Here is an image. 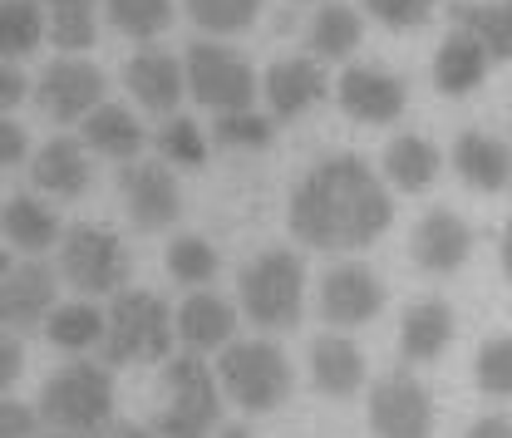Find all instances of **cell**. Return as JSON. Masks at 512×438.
I'll list each match as a JSON object with an SVG mask.
<instances>
[{
    "mask_svg": "<svg viewBox=\"0 0 512 438\" xmlns=\"http://www.w3.org/2000/svg\"><path fill=\"white\" fill-rule=\"evenodd\" d=\"M291 237L311 251H365L394 222V197L360 153H330L291 188Z\"/></svg>",
    "mask_w": 512,
    "mask_h": 438,
    "instance_id": "obj_1",
    "label": "cell"
},
{
    "mask_svg": "<svg viewBox=\"0 0 512 438\" xmlns=\"http://www.w3.org/2000/svg\"><path fill=\"white\" fill-rule=\"evenodd\" d=\"M99 355H104L109 370H119V365H163L173 355V306L158 291L119 286L114 306L104 311Z\"/></svg>",
    "mask_w": 512,
    "mask_h": 438,
    "instance_id": "obj_2",
    "label": "cell"
},
{
    "mask_svg": "<svg viewBox=\"0 0 512 438\" xmlns=\"http://www.w3.org/2000/svg\"><path fill=\"white\" fill-rule=\"evenodd\" d=\"M237 306L256 330H271V335L296 330L306 306V261L291 247L261 251L237 276Z\"/></svg>",
    "mask_w": 512,
    "mask_h": 438,
    "instance_id": "obj_3",
    "label": "cell"
},
{
    "mask_svg": "<svg viewBox=\"0 0 512 438\" xmlns=\"http://www.w3.org/2000/svg\"><path fill=\"white\" fill-rule=\"evenodd\" d=\"M55 434H99L114 419V370L94 365V360H69L40 389V409H35Z\"/></svg>",
    "mask_w": 512,
    "mask_h": 438,
    "instance_id": "obj_4",
    "label": "cell"
},
{
    "mask_svg": "<svg viewBox=\"0 0 512 438\" xmlns=\"http://www.w3.org/2000/svg\"><path fill=\"white\" fill-rule=\"evenodd\" d=\"M217 389L247 414H271L291 399L296 375L276 340H227L217 355Z\"/></svg>",
    "mask_w": 512,
    "mask_h": 438,
    "instance_id": "obj_5",
    "label": "cell"
},
{
    "mask_svg": "<svg viewBox=\"0 0 512 438\" xmlns=\"http://www.w3.org/2000/svg\"><path fill=\"white\" fill-rule=\"evenodd\" d=\"M222 424V394L217 375L202 355H173L163 365V409L153 419V434L163 438H207Z\"/></svg>",
    "mask_w": 512,
    "mask_h": 438,
    "instance_id": "obj_6",
    "label": "cell"
},
{
    "mask_svg": "<svg viewBox=\"0 0 512 438\" xmlns=\"http://www.w3.org/2000/svg\"><path fill=\"white\" fill-rule=\"evenodd\" d=\"M183 94L207 114H232L256 104V69L222 40H192L183 50Z\"/></svg>",
    "mask_w": 512,
    "mask_h": 438,
    "instance_id": "obj_7",
    "label": "cell"
},
{
    "mask_svg": "<svg viewBox=\"0 0 512 438\" xmlns=\"http://www.w3.org/2000/svg\"><path fill=\"white\" fill-rule=\"evenodd\" d=\"M55 247H60V281H69L84 301L114 296L119 286H128L133 261H128V247L109 227H94V222L64 227Z\"/></svg>",
    "mask_w": 512,
    "mask_h": 438,
    "instance_id": "obj_8",
    "label": "cell"
},
{
    "mask_svg": "<svg viewBox=\"0 0 512 438\" xmlns=\"http://www.w3.org/2000/svg\"><path fill=\"white\" fill-rule=\"evenodd\" d=\"M119 192H124L128 222L138 232H168L183 212V192L178 178L163 158H128L119 168Z\"/></svg>",
    "mask_w": 512,
    "mask_h": 438,
    "instance_id": "obj_9",
    "label": "cell"
},
{
    "mask_svg": "<svg viewBox=\"0 0 512 438\" xmlns=\"http://www.w3.org/2000/svg\"><path fill=\"white\" fill-rule=\"evenodd\" d=\"M370 429L375 438H434V399L414 375L394 370L370 389Z\"/></svg>",
    "mask_w": 512,
    "mask_h": 438,
    "instance_id": "obj_10",
    "label": "cell"
},
{
    "mask_svg": "<svg viewBox=\"0 0 512 438\" xmlns=\"http://www.w3.org/2000/svg\"><path fill=\"white\" fill-rule=\"evenodd\" d=\"M60 306V271L45 261H20L0 276V330L30 335L45 325V315Z\"/></svg>",
    "mask_w": 512,
    "mask_h": 438,
    "instance_id": "obj_11",
    "label": "cell"
},
{
    "mask_svg": "<svg viewBox=\"0 0 512 438\" xmlns=\"http://www.w3.org/2000/svg\"><path fill=\"white\" fill-rule=\"evenodd\" d=\"M384 311V281L365 261H340L320 276V315L330 330L370 325Z\"/></svg>",
    "mask_w": 512,
    "mask_h": 438,
    "instance_id": "obj_12",
    "label": "cell"
},
{
    "mask_svg": "<svg viewBox=\"0 0 512 438\" xmlns=\"http://www.w3.org/2000/svg\"><path fill=\"white\" fill-rule=\"evenodd\" d=\"M104 84H109V79L99 74V64H89L84 55H60V60L40 74L35 104H40L45 119H55V124H79L94 104H104Z\"/></svg>",
    "mask_w": 512,
    "mask_h": 438,
    "instance_id": "obj_13",
    "label": "cell"
},
{
    "mask_svg": "<svg viewBox=\"0 0 512 438\" xmlns=\"http://www.w3.org/2000/svg\"><path fill=\"white\" fill-rule=\"evenodd\" d=\"M335 104L355 124H394V119H404L409 89L399 74H389L380 64H350L335 84Z\"/></svg>",
    "mask_w": 512,
    "mask_h": 438,
    "instance_id": "obj_14",
    "label": "cell"
},
{
    "mask_svg": "<svg viewBox=\"0 0 512 438\" xmlns=\"http://www.w3.org/2000/svg\"><path fill=\"white\" fill-rule=\"evenodd\" d=\"M261 94H266V109L271 119H301L306 109H316L320 99L330 94V74L325 64L311 55H291V60H276L261 74Z\"/></svg>",
    "mask_w": 512,
    "mask_h": 438,
    "instance_id": "obj_15",
    "label": "cell"
},
{
    "mask_svg": "<svg viewBox=\"0 0 512 438\" xmlns=\"http://www.w3.org/2000/svg\"><path fill=\"white\" fill-rule=\"evenodd\" d=\"M409 251H414V266H424L429 276H453L473 256V227L458 212L434 207V212L419 217V227L409 237Z\"/></svg>",
    "mask_w": 512,
    "mask_h": 438,
    "instance_id": "obj_16",
    "label": "cell"
},
{
    "mask_svg": "<svg viewBox=\"0 0 512 438\" xmlns=\"http://www.w3.org/2000/svg\"><path fill=\"white\" fill-rule=\"evenodd\" d=\"M237 306L232 301H222L217 291H207V286H197L188 301L173 311V340H183L192 355H212V350H222L227 340H237Z\"/></svg>",
    "mask_w": 512,
    "mask_h": 438,
    "instance_id": "obj_17",
    "label": "cell"
},
{
    "mask_svg": "<svg viewBox=\"0 0 512 438\" xmlns=\"http://www.w3.org/2000/svg\"><path fill=\"white\" fill-rule=\"evenodd\" d=\"M124 89L138 99V109L168 119V114H178V104H183V60L168 55V50L143 45V50L124 64Z\"/></svg>",
    "mask_w": 512,
    "mask_h": 438,
    "instance_id": "obj_18",
    "label": "cell"
},
{
    "mask_svg": "<svg viewBox=\"0 0 512 438\" xmlns=\"http://www.w3.org/2000/svg\"><path fill=\"white\" fill-rule=\"evenodd\" d=\"M30 183L40 192H50V197H60V202H69V197H84L89 192V183H94V168H89V148L79 143V138H69V133H60V138H50L35 158H30Z\"/></svg>",
    "mask_w": 512,
    "mask_h": 438,
    "instance_id": "obj_19",
    "label": "cell"
},
{
    "mask_svg": "<svg viewBox=\"0 0 512 438\" xmlns=\"http://www.w3.org/2000/svg\"><path fill=\"white\" fill-rule=\"evenodd\" d=\"M311 379L325 399H355L365 389V355L350 335L330 330L311 340Z\"/></svg>",
    "mask_w": 512,
    "mask_h": 438,
    "instance_id": "obj_20",
    "label": "cell"
},
{
    "mask_svg": "<svg viewBox=\"0 0 512 438\" xmlns=\"http://www.w3.org/2000/svg\"><path fill=\"white\" fill-rule=\"evenodd\" d=\"M453 173L473 192H508L512 183V148L493 133H458L453 143Z\"/></svg>",
    "mask_w": 512,
    "mask_h": 438,
    "instance_id": "obj_21",
    "label": "cell"
},
{
    "mask_svg": "<svg viewBox=\"0 0 512 438\" xmlns=\"http://www.w3.org/2000/svg\"><path fill=\"white\" fill-rule=\"evenodd\" d=\"M79 143L99 158H143V143H148V128L128 114L124 104H94L84 119H79Z\"/></svg>",
    "mask_w": 512,
    "mask_h": 438,
    "instance_id": "obj_22",
    "label": "cell"
},
{
    "mask_svg": "<svg viewBox=\"0 0 512 438\" xmlns=\"http://www.w3.org/2000/svg\"><path fill=\"white\" fill-rule=\"evenodd\" d=\"M453 330H458V320H453L448 301H414L399 320V355L409 365H434L453 345Z\"/></svg>",
    "mask_w": 512,
    "mask_h": 438,
    "instance_id": "obj_23",
    "label": "cell"
},
{
    "mask_svg": "<svg viewBox=\"0 0 512 438\" xmlns=\"http://www.w3.org/2000/svg\"><path fill=\"white\" fill-rule=\"evenodd\" d=\"M453 30H463L493 64L512 60V5L508 0H453L448 5Z\"/></svg>",
    "mask_w": 512,
    "mask_h": 438,
    "instance_id": "obj_24",
    "label": "cell"
},
{
    "mask_svg": "<svg viewBox=\"0 0 512 438\" xmlns=\"http://www.w3.org/2000/svg\"><path fill=\"white\" fill-rule=\"evenodd\" d=\"M60 212L50 207V202H40V197H10L5 207H0V237L10 242L15 251H25V256H40V251H50L60 242Z\"/></svg>",
    "mask_w": 512,
    "mask_h": 438,
    "instance_id": "obj_25",
    "label": "cell"
},
{
    "mask_svg": "<svg viewBox=\"0 0 512 438\" xmlns=\"http://www.w3.org/2000/svg\"><path fill=\"white\" fill-rule=\"evenodd\" d=\"M365 40V15L345 0H325L316 15H311V30H306V45H311V60H350Z\"/></svg>",
    "mask_w": 512,
    "mask_h": 438,
    "instance_id": "obj_26",
    "label": "cell"
},
{
    "mask_svg": "<svg viewBox=\"0 0 512 438\" xmlns=\"http://www.w3.org/2000/svg\"><path fill=\"white\" fill-rule=\"evenodd\" d=\"M380 168H384V183H389V188L424 192V188H434V178H439V168H444V153H439L429 138H419V133H399V138L384 148Z\"/></svg>",
    "mask_w": 512,
    "mask_h": 438,
    "instance_id": "obj_27",
    "label": "cell"
},
{
    "mask_svg": "<svg viewBox=\"0 0 512 438\" xmlns=\"http://www.w3.org/2000/svg\"><path fill=\"white\" fill-rule=\"evenodd\" d=\"M488 69H493V60L463 30H448V40L439 45V55H434V89L444 99H463V94H473L488 79Z\"/></svg>",
    "mask_w": 512,
    "mask_h": 438,
    "instance_id": "obj_28",
    "label": "cell"
},
{
    "mask_svg": "<svg viewBox=\"0 0 512 438\" xmlns=\"http://www.w3.org/2000/svg\"><path fill=\"white\" fill-rule=\"evenodd\" d=\"M50 335V345L64 350V355H84V350H99L104 340V311L94 301H69V306H55L40 325Z\"/></svg>",
    "mask_w": 512,
    "mask_h": 438,
    "instance_id": "obj_29",
    "label": "cell"
},
{
    "mask_svg": "<svg viewBox=\"0 0 512 438\" xmlns=\"http://www.w3.org/2000/svg\"><path fill=\"white\" fill-rule=\"evenodd\" d=\"M40 40H45V5L40 0H0V60H25L40 50Z\"/></svg>",
    "mask_w": 512,
    "mask_h": 438,
    "instance_id": "obj_30",
    "label": "cell"
},
{
    "mask_svg": "<svg viewBox=\"0 0 512 438\" xmlns=\"http://www.w3.org/2000/svg\"><path fill=\"white\" fill-rule=\"evenodd\" d=\"M99 0H50L45 10V35L60 45L64 55H84L94 40H99V15H94Z\"/></svg>",
    "mask_w": 512,
    "mask_h": 438,
    "instance_id": "obj_31",
    "label": "cell"
},
{
    "mask_svg": "<svg viewBox=\"0 0 512 438\" xmlns=\"http://www.w3.org/2000/svg\"><path fill=\"white\" fill-rule=\"evenodd\" d=\"M261 5H266V0H183L188 20L202 35H212V40L247 35L256 25V15H261Z\"/></svg>",
    "mask_w": 512,
    "mask_h": 438,
    "instance_id": "obj_32",
    "label": "cell"
},
{
    "mask_svg": "<svg viewBox=\"0 0 512 438\" xmlns=\"http://www.w3.org/2000/svg\"><path fill=\"white\" fill-rule=\"evenodd\" d=\"M104 15L128 40H158L178 10H173V0H104Z\"/></svg>",
    "mask_w": 512,
    "mask_h": 438,
    "instance_id": "obj_33",
    "label": "cell"
},
{
    "mask_svg": "<svg viewBox=\"0 0 512 438\" xmlns=\"http://www.w3.org/2000/svg\"><path fill=\"white\" fill-rule=\"evenodd\" d=\"M153 148L168 168H202L207 163V133L188 114H168L163 128L153 133Z\"/></svg>",
    "mask_w": 512,
    "mask_h": 438,
    "instance_id": "obj_34",
    "label": "cell"
},
{
    "mask_svg": "<svg viewBox=\"0 0 512 438\" xmlns=\"http://www.w3.org/2000/svg\"><path fill=\"white\" fill-rule=\"evenodd\" d=\"M163 261H168V276H173L178 286H192V291H197V286H212V281H217V266H222V261H217V247H212L207 237H173Z\"/></svg>",
    "mask_w": 512,
    "mask_h": 438,
    "instance_id": "obj_35",
    "label": "cell"
},
{
    "mask_svg": "<svg viewBox=\"0 0 512 438\" xmlns=\"http://www.w3.org/2000/svg\"><path fill=\"white\" fill-rule=\"evenodd\" d=\"M271 138H276V119H271V114H256V109L217 114V124H212V143H217V148H232V153L271 148Z\"/></svg>",
    "mask_w": 512,
    "mask_h": 438,
    "instance_id": "obj_36",
    "label": "cell"
},
{
    "mask_svg": "<svg viewBox=\"0 0 512 438\" xmlns=\"http://www.w3.org/2000/svg\"><path fill=\"white\" fill-rule=\"evenodd\" d=\"M473 379L488 399H508L512 394V340L508 335H493L483 350H478V365H473Z\"/></svg>",
    "mask_w": 512,
    "mask_h": 438,
    "instance_id": "obj_37",
    "label": "cell"
},
{
    "mask_svg": "<svg viewBox=\"0 0 512 438\" xmlns=\"http://www.w3.org/2000/svg\"><path fill=\"white\" fill-rule=\"evenodd\" d=\"M439 0H365V10L380 20L384 30H419L434 15Z\"/></svg>",
    "mask_w": 512,
    "mask_h": 438,
    "instance_id": "obj_38",
    "label": "cell"
},
{
    "mask_svg": "<svg viewBox=\"0 0 512 438\" xmlns=\"http://www.w3.org/2000/svg\"><path fill=\"white\" fill-rule=\"evenodd\" d=\"M35 434H40V414L30 404L0 394V438H35Z\"/></svg>",
    "mask_w": 512,
    "mask_h": 438,
    "instance_id": "obj_39",
    "label": "cell"
},
{
    "mask_svg": "<svg viewBox=\"0 0 512 438\" xmlns=\"http://www.w3.org/2000/svg\"><path fill=\"white\" fill-rule=\"evenodd\" d=\"M30 158V138L15 119H0V168H20Z\"/></svg>",
    "mask_w": 512,
    "mask_h": 438,
    "instance_id": "obj_40",
    "label": "cell"
},
{
    "mask_svg": "<svg viewBox=\"0 0 512 438\" xmlns=\"http://www.w3.org/2000/svg\"><path fill=\"white\" fill-rule=\"evenodd\" d=\"M20 370H25V345H20V335L0 330V394H5V389H15Z\"/></svg>",
    "mask_w": 512,
    "mask_h": 438,
    "instance_id": "obj_41",
    "label": "cell"
},
{
    "mask_svg": "<svg viewBox=\"0 0 512 438\" xmlns=\"http://www.w3.org/2000/svg\"><path fill=\"white\" fill-rule=\"evenodd\" d=\"M30 94V84H25V74L15 69V64H5L0 60V114H10L20 99Z\"/></svg>",
    "mask_w": 512,
    "mask_h": 438,
    "instance_id": "obj_42",
    "label": "cell"
},
{
    "mask_svg": "<svg viewBox=\"0 0 512 438\" xmlns=\"http://www.w3.org/2000/svg\"><path fill=\"white\" fill-rule=\"evenodd\" d=\"M468 438H512V419L508 414H483V419L468 429Z\"/></svg>",
    "mask_w": 512,
    "mask_h": 438,
    "instance_id": "obj_43",
    "label": "cell"
},
{
    "mask_svg": "<svg viewBox=\"0 0 512 438\" xmlns=\"http://www.w3.org/2000/svg\"><path fill=\"white\" fill-rule=\"evenodd\" d=\"M109 438H163V434H153V429H138V424H119Z\"/></svg>",
    "mask_w": 512,
    "mask_h": 438,
    "instance_id": "obj_44",
    "label": "cell"
},
{
    "mask_svg": "<svg viewBox=\"0 0 512 438\" xmlns=\"http://www.w3.org/2000/svg\"><path fill=\"white\" fill-rule=\"evenodd\" d=\"M217 438H252V434H247L242 424H232V429H222V434H217Z\"/></svg>",
    "mask_w": 512,
    "mask_h": 438,
    "instance_id": "obj_45",
    "label": "cell"
},
{
    "mask_svg": "<svg viewBox=\"0 0 512 438\" xmlns=\"http://www.w3.org/2000/svg\"><path fill=\"white\" fill-rule=\"evenodd\" d=\"M5 271H10V251L0 247V276H5Z\"/></svg>",
    "mask_w": 512,
    "mask_h": 438,
    "instance_id": "obj_46",
    "label": "cell"
},
{
    "mask_svg": "<svg viewBox=\"0 0 512 438\" xmlns=\"http://www.w3.org/2000/svg\"><path fill=\"white\" fill-rule=\"evenodd\" d=\"M35 438H79V434H35Z\"/></svg>",
    "mask_w": 512,
    "mask_h": 438,
    "instance_id": "obj_47",
    "label": "cell"
}]
</instances>
